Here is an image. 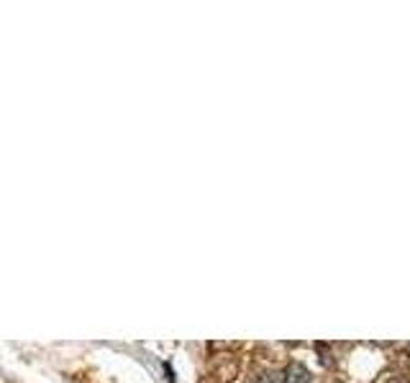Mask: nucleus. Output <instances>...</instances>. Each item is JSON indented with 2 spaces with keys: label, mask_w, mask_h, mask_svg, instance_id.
<instances>
[{
  "label": "nucleus",
  "mask_w": 410,
  "mask_h": 383,
  "mask_svg": "<svg viewBox=\"0 0 410 383\" xmlns=\"http://www.w3.org/2000/svg\"><path fill=\"white\" fill-rule=\"evenodd\" d=\"M287 383H310V373L308 368L300 366V363H292L290 368H287Z\"/></svg>",
  "instance_id": "f257e3e1"
},
{
  "label": "nucleus",
  "mask_w": 410,
  "mask_h": 383,
  "mask_svg": "<svg viewBox=\"0 0 410 383\" xmlns=\"http://www.w3.org/2000/svg\"><path fill=\"white\" fill-rule=\"evenodd\" d=\"M285 378L280 373H262L254 383H283Z\"/></svg>",
  "instance_id": "f03ea898"
}]
</instances>
